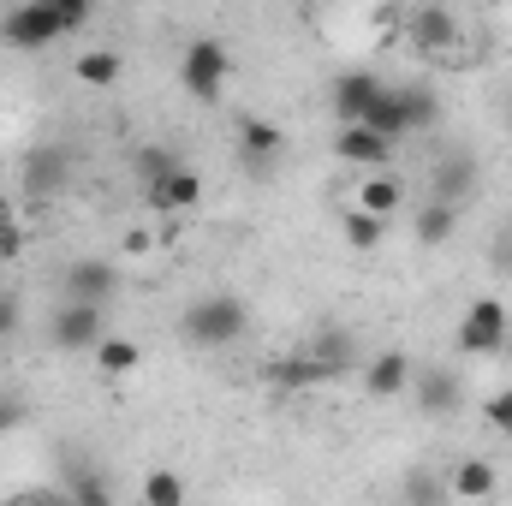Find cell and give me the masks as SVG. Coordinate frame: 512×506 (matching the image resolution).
Here are the masks:
<instances>
[{
    "instance_id": "cell-1",
    "label": "cell",
    "mask_w": 512,
    "mask_h": 506,
    "mask_svg": "<svg viewBox=\"0 0 512 506\" xmlns=\"http://www.w3.org/2000/svg\"><path fill=\"white\" fill-rule=\"evenodd\" d=\"M84 24H90V6L84 0H30V6H12L0 30H6L12 48H48L66 30H84Z\"/></svg>"
},
{
    "instance_id": "cell-2",
    "label": "cell",
    "mask_w": 512,
    "mask_h": 506,
    "mask_svg": "<svg viewBox=\"0 0 512 506\" xmlns=\"http://www.w3.org/2000/svg\"><path fill=\"white\" fill-rule=\"evenodd\" d=\"M245 322H251V310H245L233 292H209V298H197V304L179 316V340L197 346V352H221V346H233V340L245 334Z\"/></svg>"
},
{
    "instance_id": "cell-3",
    "label": "cell",
    "mask_w": 512,
    "mask_h": 506,
    "mask_svg": "<svg viewBox=\"0 0 512 506\" xmlns=\"http://www.w3.org/2000/svg\"><path fill=\"white\" fill-rule=\"evenodd\" d=\"M227 72H233V54H227V42H215V36H197V42L185 48V60H179V84H185V96H197V102H215V96L227 90Z\"/></svg>"
},
{
    "instance_id": "cell-4",
    "label": "cell",
    "mask_w": 512,
    "mask_h": 506,
    "mask_svg": "<svg viewBox=\"0 0 512 506\" xmlns=\"http://www.w3.org/2000/svg\"><path fill=\"white\" fill-rule=\"evenodd\" d=\"M507 334H512L507 304L501 298H477L465 310V322H459V352L465 358H495V352H507Z\"/></svg>"
},
{
    "instance_id": "cell-5",
    "label": "cell",
    "mask_w": 512,
    "mask_h": 506,
    "mask_svg": "<svg viewBox=\"0 0 512 506\" xmlns=\"http://www.w3.org/2000/svg\"><path fill=\"white\" fill-rule=\"evenodd\" d=\"M60 292H66V304H96V310H108V298L120 292V274H114V262H102V256H78V262L60 268Z\"/></svg>"
},
{
    "instance_id": "cell-6",
    "label": "cell",
    "mask_w": 512,
    "mask_h": 506,
    "mask_svg": "<svg viewBox=\"0 0 512 506\" xmlns=\"http://www.w3.org/2000/svg\"><path fill=\"white\" fill-rule=\"evenodd\" d=\"M48 340H54L60 352H96V346L108 340V322H102L96 304H60L54 322H48Z\"/></svg>"
},
{
    "instance_id": "cell-7",
    "label": "cell",
    "mask_w": 512,
    "mask_h": 506,
    "mask_svg": "<svg viewBox=\"0 0 512 506\" xmlns=\"http://www.w3.org/2000/svg\"><path fill=\"white\" fill-rule=\"evenodd\" d=\"M66 185H72V155H66V149L42 143V149H30V155H24V197L48 203V197H60Z\"/></svg>"
},
{
    "instance_id": "cell-8",
    "label": "cell",
    "mask_w": 512,
    "mask_h": 506,
    "mask_svg": "<svg viewBox=\"0 0 512 506\" xmlns=\"http://www.w3.org/2000/svg\"><path fill=\"white\" fill-rule=\"evenodd\" d=\"M382 90H387V84L376 78V72H340V78H334V120H340V131L364 126Z\"/></svg>"
},
{
    "instance_id": "cell-9",
    "label": "cell",
    "mask_w": 512,
    "mask_h": 506,
    "mask_svg": "<svg viewBox=\"0 0 512 506\" xmlns=\"http://www.w3.org/2000/svg\"><path fill=\"white\" fill-rule=\"evenodd\" d=\"M471 191H477V155H465V149H447V155L435 161L429 203H447V209H459Z\"/></svg>"
},
{
    "instance_id": "cell-10",
    "label": "cell",
    "mask_w": 512,
    "mask_h": 506,
    "mask_svg": "<svg viewBox=\"0 0 512 506\" xmlns=\"http://www.w3.org/2000/svg\"><path fill=\"white\" fill-rule=\"evenodd\" d=\"M411 376H417V364H411L405 352H376V358L364 364V393H370V399L411 393Z\"/></svg>"
},
{
    "instance_id": "cell-11",
    "label": "cell",
    "mask_w": 512,
    "mask_h": 506,
    "mask_svg": "<svg viewBox=\"0 0 512 506\" xmlns=\"http://www.w3.org/2000/svg\"><path fill=\"white\" fill-rule=\"evenodd\" d=\"M411 399H417L429 417H447V411H459L465 387H459L453 370H417V376H411Z\"/></svg>"
},
{
    "instance_id": "cell-12",
    "label": "cell",
    "mask_w": 512,
    "mask_h": 506,
    "mask_svg": "<svg viewBox=\"0 0 512 506\" xmlns=\"http://www.w3.org/2000/svg\"><path fill=\"white\" fill-rule=\"evenodd\" d=\"M197 203H203V179H197L191 167H179L173 179L149 185V209H161V215H185V209H197Z\"/></svg>"
},
{
    "instance_id": "cell-13",
    "label": "cell",
    "mask_w": 512,
    "mask_h": 506,
    "mask_svg": "<svg viewBox=\"0 0 512 506\" xmlns=\"http://www.w3.org/2000/svg\"><path fill=\"white\" fill-rule=\"evenodd\" d=\"M334 155H340V161H358V167H376V173H382L387 155H393V143H387V137H376L370 126H346L340 137H334Z\"/></svg>"
},
{
    "instance_id": "cell-14",
    "label": "cell",
    "mask_w": 512,
    "mask_h": 506,
    "mask_svg": "<svg viewBox=\"0 0 512 506\" xmlns=\"http://www.w3.org/2000/svg\"><path fill=\"white\" fill-rule=\"evenodd\" d=\"M453 36H459L453 12H441V6H423V12H411V42H417V48H429V54H447V48H453Z\"/></svg>"
},
{
    "instance_id": "cell-15",
    "label": "cell",
    "mask_w": 512,
    "mask_h": 506,
    "mask_svg": "<svg viewBox=\"0 0 512 506\" xmlns=\"http://www.w3.org/2000/svg\"><path fill=\"white\" fill-rule=\"evenodd\" d=\"M447 495H459V501H489V495H495V465H489V459H459V465L447 471Z\"/></svg>"
},
{
    "instance_id": "cell-16",
    "label": "cell",
    "mask_w": 512,
    "mask_h": 506,
    "mask_svg": "<svg viewBox=\"0 0 512 506\" xmlns=\"http://www.w3.org/2000/svg\"><path fill=\"white\" fill-rule=\"evenodd\" d=\"M399 203H405V185H399L393 173H370V179L358 185V203H352V209H364V215L387 221V215H399Z\"/></svg>"
},
{
    "instance_id": "cell-17",
    "label": "cell",
    "mask_w": 512,
    "mask_h": 506,
    "mask_svg": "<svg viewBox=\"0 0 512 506\" xmlns=\"http://www.w3.org/2000/svg\"><path fill=\"white\" fill-rule=\"evenodd\" d=\"M280 149H286V131L280 126H268V120H245V126H239V155H245V167H268Z\"/></svg>"
},
{
    "instance_id": "cell-18",
    "label": "cell",
    "mask_w": 512,
    "mask_h": 506,
    "mask_svg": "<svg viewBox=\"0 0 512 506\" xmlns=\"http://www.w3.org/2000/svg\"><path fill=\"white\" fill-rule=\"evenodd\" d=\"M364 126L376 131V137H387V143H405V137H417V131H411V120H405V102H399V90H393V84L376 96V108H370V120H364Z\"/></svg>"
},
{
    "instance_id": "cell-19",
    "label": "cell",
    "mask_w": 512,
    "mask_h": 506,
    "mask_svg": "<svg viewBox=\"0 0 512 506\" xmlns=\"http://www.w3.org/2000/svg\"><path fill=\"white\" fill-rule=\"evenodd\" d=\"M60 495H66V506H114L102 471H90V465H78V459L66 465V489H60Z\"/></svg>"
},
{
    "instance_id": "cell-20",
    "label": "cell",
    "mask_w": 512,
    "mask_h": 506,
    "mask_svg": "<svg viewBox=\"0 0 512 506\" xmlns=\"http://www.w3.org/2000/svg\"><path fill=\"white\" fill-rule=\"evenodd\" d=\"M120 72H126L120 48H90V54H78V84H90V90H108V84H120Z\"/></svg>"
},
{
    "instance_id": "cell-21",
    "label": "cell",
    "mask_w": 512,
    "mask_h": 506,
    "mask_svg": "<svg viewBox=\"0 0 512 506\" xmlns=\"http://www.w3.org/2000/svg\"><path fill=\"white\" fill-rule=\"evenodd\" d=\"M453 227H459V209H447V203H423L411 233H417V245H423V251H435V245H447V239H453Z\"/></svg>"
},
{
    "instance_id": "cell-22",
    "label": "cell",
    "mask_w": 512,
    "mask_h": 506,
    "mask_svg": "<svg viewBox=\"0 0 512 506\" xmlns=\"http://www.w3.org/2000/svg\"><path fill=\"white\" fill-rule=\"evenodd\" d=\"M393 90H399V102H405L411 131H435V126H441V102H435V90H429V84H393Z\"/></svg>"
},
{
    "instance_id": "cell-23",
    "label": "cell",
    "mask_w": 512,
    "mask_h": 506,
    "mask_svg": "<svg viewBox=\"0 0 512 506\" xmlns=\"http://www.w3.org/2000/svg\"><path fill=\"white\" fill-rule=\"evenodd\" d=\"M90 358H96V370H102V376L120 381V376H131V370H137V358H143V352H137V340H126V334H108Z\"/></svg>"
},
{
    "instance_id": "cell-24",
    "label": "cell",
    "mask_w": 512,
    "mask_h": 506,
    "mask_svg": "<svg viewBox=\"0 0 512 506\" xmlns=\"http://www.w3.org/2000/svg\"><path fill=\"white\" fill-rule=\"evenodd\" d=\"M399 495H405V506H447V477L441 471H405V483H399Z\"/></svg>"
},
{
    "instance_id": "cell-25",
    "label": "cell",
    "mask_w": 512,
    "mask_h": 506,
    "mask_svg": "<svg viewBox=\"0 0 512 506\" xmlns=\"http://www.w3.org/2000/svg\"><path fill=\"white\" fill-rule=\"evenodd\" d=\"M268 376L280 381V387H316V381H334L322 364H316V358H310V352H298V358H280Z\"/></svg>"
},
{
    "instance_id": "cell-26",
    "label": "cell",
    "mask_w": 512,
    "mask_h": 506,
    "mask_svg": "<svg viewBox=\"0 0 512 506\" xmlns=\"http://www.w3.org/2000/svg\"><path fill=\"white\" fill-rule=\"evenodd\" d=\"M179 167H185V161H179V149H167V143H161V149H155V143H149V149H137V173H143V191H149V185H161V179H173Z\"/></svg>"
},
{
    "instance_id": "cell-27",
    "label": "cell",
    "mask_w": 512,
    "mask_h": 506,
    "mask_svg": "<svg viewBox=\"0 0 512 506\" xmlns=\"http://www.w3.org/2000/svg\"><path fill=\"white\" fill-rule=\"evenodd\" d=\"M143 506H185V477L179 471H149L143 477Z\"/></svg>"
},
{
    "instance_id": "cell-28",
    "label": "cell",
    "mask_w": 512,
    "mask_h": 506,
    "mask_svg": "<svg viewBox=\"0 0 512 506\" xmlns=\"http://www.w3.org/2000/svg\"><path fill=\"white\" fill-rule=\"evenodd\" d=\"M382 233H387V221L364 215V209H346V245H352V251H376Z\"/></svg>"
},
{
    "instance_id": "cell-29",
    "label": "cell",
    "mask_w": 512,
    "mask_h": 506,
    "mask_svg": "<svg viewBox=\"0 0 512 506\" xmlns=\"http://www.w3.org/2000/svg\"><path fill=\"white\" fill-rule=\"evenodd\" d=\"M18 322H24L18 292H0V340H12V334H18Z\"/></svg>"
},
{
    "instance_id": "cell-30",
    "label": "cell",
    "mask_w": 512,
    "mask_h": 506,
    "mask_svg": "<svg viewBox=\"0 0 512 506\" xmlns=\"http://www.w3.org/2000/svg\"><path fill=\"white\" fill-rule=\"evenodd\" d=\"M483 417H489V429H501V435H512V393H495V399L483 405Z\"/></svg>"
},
{
    "instance_id": "cell-31",
    "label": "cell",
    "mask_w": 512,
    "mask_h": 506,
    "mask_svg": "<svg viewBox=\"0 0 512 506\" xmlns=\"http://www.w3.org/2000/svg\"><path fill=\"white\" fill-rule=\"evenodd\" d=\"M18 423H24V405H18L12 393H0V435H6V429H18Z\"/></svg>"
},
{
    "instance_id": "cell-32",
    "label": "cell",
    "mask_w": 512,
    "mask_h": 506,
    "mask_svg": "<svg viewBox=\"0 0 512 506\" xmlns=\"http://www.w3.org/2000/svg\"><path fill=\"white\" fill-rule=\"evenodd\" d=\"M18 251H24V239H18L12 227H0V256H18Z\"/></svg>"
},
{
    "instance_id": "cell-33",
    "label": "cell",
    "mask_w": 512,
    "mask_h": 506,
    "mask_svg": "<svg viewBox=\"0 0 512 506\" xmlns=\"http://www.w3.org/2000/svg\"><path fill=\"white\" fill-rule=\"evenodd\" d=\"M12 506H66V495H48L42 489V495H24V501H12Z\"/></svg>"
},
{
    "instance_id": "cell-34",
    "label": "cell",
    "mask_w": 512,
    "mask_h": 506,
    "mask_svg": "<svg viewBox=\"0 0 512 506\" xmlns=\"http://www.w3.org/2000/svg\"><path fill=\"white\" fill-rule=\"evenodd\" d=\"M507 126H512V102H507Z\"/></svg>"
}]
</instances>
